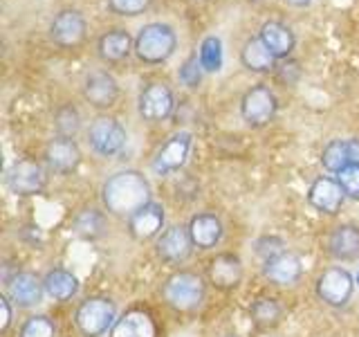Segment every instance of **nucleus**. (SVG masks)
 I'll return each instance as SVG.
<instances>
[{
  "label": "nucleus",
  "instance_id": "b1692460",
  "mask_svg": "<svg viewBox=\"0 0 359 337\" xmlns=\"http://www.w3.org/2000/svg\"><path fill=\"white\" fill-rule=\"evenodd\" d=\"M241 63H243V67H247V70L256 72V74H267V72L276 70L274 54L265 48L263 41L258 37L245 41L243 50H241Z\"/></svg>",
  "mask_w": 359,
  "mask_h": 337
},
{
  "label": "nucleus",
  "instance_id": "dca6fc26",
  "mask_svg": "<svg viewBox=\"0 0 359 337\" xmlns=\"http://www.w3.org/2000/svg\"><path fill=\"white\" fill-rule=\"evenodd\" d=\"M164 227V207L160 202H149L128 218V232L135 241H151Z\"/></svg>",
  "mask_w": 359,
  "mask_h": 337
},
{
  "label": "nucleus",
  "instance_id": "7c9ffc66",
  "mask_svg": "<svg viewBox=\"0 0 359 337\" xmlns=\"http://www.w3.org/2000/svg\"><path fill=\"white\" fill-rule=\"evenodd\" d=\"M54 128L59 138H74L79 128H81V115H79V110L70 104L61 106L54 112Z\"/></svg>",
  "mask_w": 359,
  "mask_h": 337
},
{
  "label": "nucleus",
  "instance_id": "0eeeda50",
  "mask_svg": "<svg viewBox=\"0 0 359 337\" xmlns=\"http://www.w3.org/2000/svg\"><path fill=\"white\" fill-rule=\"evenodd\" d=\"M5 185L14 196L20 198L39 196L48 187V171L36 160H18L7 171Z\"/></svg>",
  "mask_w": 359,
  "mask_h": 337
},
{
  "label": "nucleus",
  "instance_id": "5701e85b",
  "mask_svg": "<svg viewBox=\"0 0 359 337\" xmlns=\"http://www.w3.org/2000/svg\"><path fill=\"white\" fill-rule=\"evenodd\" d=\"M189 236L200 250H211L222 239V223L213 213H198L189 220Z\"/></svg>",
  "mask_w": 359,
  "mask_h": 337
},
{
  "label": "nucleus",
  "instance_id": "393cba45",
  "mask_svg": "<svg viewBox=\"0 0 359 337\" xmlns=\"http://www.w3.org/2000/svg\"><path fill=\"white\" fill-rule=\"evenodd\" d=\"M328 252L337 261H355V258H359V227L339 225L328 239Z\"/></svg>",
  "mask_w": 359,
  "mask_h": 337
},
{
  "label": "nucleus",
  "instance_id": "4c0bfd02",
  "mask_svg": "<svg viewBox=\"0 0 359 337\" xmlns=\"http://www.w3.org/2000/svg\"><path fill=\"white\" fill-rule=\"evenodd\" d=\"M348 155L351 164H359V140H348Z\"/></svg>",
  "mask_w": 359,
  "mask_h": 337
},
{
  "label": "nucleus",
  "instance_id": "c756f323",
  "mask_svg": "<svg viewBox=\"0 0 359 337\" xmlns=\"http://www.w3.org/2000/svg\"><path fill=\"white\" fill-rule=\"evenodd\" d=\"M321 164L325 171L339 173L341 168L351 166V155H348V140H332L321 153Z\"/></svg>",
  "mask_w": 359,
  "mask_h": 337
},
{
  "label": "nucleus",
  "instance_id": "e433bc0d",
  "mask_svg": "<svg viewBox=\"0 0 359 337\" xmlns=\"http://www.w3.org/2000/svg\"><path fill=\"white\" fill-rule=\"evenodd\" d=\"M0 310H3V322H0V331H7L11 324V306L9 297H0Z\"/></svg>",
  "mask_w": 359,
  "mask_h": 337
},
{
  "label": "nucleus",
  "instance_id": "a878e982",
  "mask_svg": "<svg viewBox=\"0 0 359 337\" xmlns=\"http://www.w3.org/2000/svg\"><path fill=\"white\" fill-rule=\"evenodd\" d=\"M43 288L45 295H50L56 301H70L79 292V279L63 267H54L45 275Z\"/></svg>",
  "mask_w": 359,
  "mask_h": 337
},
{
  "label": "nucleus",
  "instance_id": "bb28decb",
  "mask_svg": "<svg viewBox=\"0 0 359 337\" xmlns=\"http://www.w3.org/2000/svg\"><path fill=\"white\" fill-rule=\"evenodd\" d=\"M72 230L81 236V239H88V241H95L99 236H104V232H106L104 211H99L95 207L81 209L72 220Z\"/></svg>",
  "mask_w": 359,
  "mask_h": 337
},
{
  "label": "nucleus",
  "instance_id": "f257e3e1",
  "mask_svg": "<svg viewBox=\"0 0 359 337\" xmlns=\"http://www.w3.org/2000/svg\"><path fill=\"white\" fill-rule=\"evenodd\" d=\"M101 200L110 213L130 218L135 211L151 202V185L144 173L135 171V168L117 171L101 187Z\"/></svg>",
  "mask_w": 359,
  "mask_h": 337
},
{
  "label": "nucleus",
  "instance_id": "c9c22d12",
  "mask_svg": "<svg viewBox=\"0 0 359 337\" xmlns=\"http://www.w3.org/2000/svg\"><path fill=\"white\" fill-rule=\"evenodd\" d=\"M283 241L276 239V236H265V239H261L256 243V254L263 256L265 261H269V258H274L278 254H283Z\"/></svg>",
  "mask_w": 359,
  "mask_h": 337
},
{
  "label": "nucleus",
  "instance_id": "2f4dec72",
  "mask_svg": "<svg viewBox=\"0 0 359 337\" xmlns=\"http://www.w3.org/2000/svg\"><path fill=\"white\" fill-rule=\"evenodd\" d=\"M54 333H56L54 324L45 315H34L20 329V337H54Z\"/></svg>",
  "mask_w": 359,
  "mask_h": 337
},
{
  "label": "nucleus",
  "instance_id": "6e6552de",
  "mask_svg": "<svg viewBox=\"0 0 359 337\" xmlns=\"http://www.w3.org/2000/svg\"><path fill=\"white\" fill-rule=\"evenodd\" d=\"M126 128L115 117H97L88 128V144L97 155L112 157L126 146Z\"/></svg>",
  "mask_w": 359,
  "mask_h": 337
},
{
  "label": "nucleus",
  "instance_id": "ea45409f",
  "mask_svg": "<svg viewBox=\"0 0 359 337\" xmlns=\"http://www.w3.org/2000/svg\"><path fill=\"white\" fill-rule=\"evenodd\" d=\"M224 337H238V335H224Z\"/></svg>",
  "mask_w": 359,
  "mask_h": 337
},
{
  "label": "nucleus",
  "instance_id": "4be33fe9",
  "mask_svg": "<svg viewBox=\"0 0 359 337\" xmlns=\"http://www.w3.org/2000/svg\"><path fill=\"white\" fill-rule=\"evenodd\" d=\"M301 272H303L301 258L292 252H283L274 258H269V261H265V265H263V275L276 286L297 284L301 279Z\"/></svg>",
  "mask_w": 359,
  "mask_h": 337
},
{
  "label": "nucleus",
  "instance_id": "39448f33",
  "mask_svg": "<svg viewBox=\"0 0 359 337\" xmlns=\"http://www.w3.org/2000/svg\"><path fill=\"white\" fill-rule=\"evenodd\" d=\"M278 99L272 88L267 86H252L241 99V117L247 126L263 128L276 117Z\"/></svg>",
  "mask_w": 359,
  "mask_h": 337
},
{
  "label": "nucleus",
  "instance_id": "cd10ccee",
  "mask_svg": "<svg viewBox=\"0 0 359 337\" xmlns=\"http://www.w3.org/2000/svg\"><path fill=\"white\" fill-rule=\"evenodd\" d=\"M250 317L258 329H272L283 317V308L272 297H258L250 306Z\"/></svg>",
  "mask_w": 359,
  "mask_h": 337
},
{
  "label": "nucleus",
  "instance_id": "ddd939ff",
  "mask_svg": "<svg viewBox=\"0 0 359 337\" xmlns=\"http://www.w3.org/2000/svg\"><path fill=\"white\" fill-rule=\"evenodd\" d=\"M119 97V84L117 79L106 70L90 72L83 81V99L93 108H110L115 106Z\"/></svg>",
  "mask_w": 359,
  "mask_h": 337
},
{
  "label": "nucleus",
  "instance_id": "9d476101",
  "mask_svg": "<svg viewBox=\"0 0 359 337\" xmlns=\"http://www.w3.org/2000/svg\"><path fill=\"white\" fill-rule=\"evenodd\" d=\"M175 110L173 90L162 81H153L142 88L137 97V112L146 121H164Z\"/></svg>",
  "mask_w": 359,
  "mask_h": 337
},
{
  "label": "nucleus",
  "instance_id": "f704fd0d",
  "mask_svg": "<svg viewBox=\"0 0 359 337\" xmlns=\"http://www.w3.org/2000/svg\"><path fill=\"white\" fill-rule=\"evenodd\" d=\"M337 180H339V185L348 198L359 200V164H351L341 168V171L337 173Z\"/></svg>",
  "mask_w": 359,
  "mask_h": 337
},
{
  "label": "nucleus",
  "instance_id": "4468645a",
  "mask_svg": "<svg viewBox=\"0 0 359 337\" xmlns=\"http://www.w3.org/2000/svg\"><path fill=\"white\" fill-rule=\"evenodd\" d=\"M346 194L337 178L321 176L308 189V202L321 213H337L341 209Z\"/></svg>",
  "mask_w": 359,
  "mask_h": 337
},
{
  "label": "nucleus",
  "instance_id": "412c9836",
  "mask_svg": "<svg viewBox=\"0 0 359 337\" xmlns=\"http://www.w3.org/2000/svg\"><path fill=\"white\" fill-rule=\"evenodd\" d=\"M209 281L220 290H231L243 281V261L236 254H218L209 263Z\"/></svg>",
  "mask_w": 359,
  "mask_h": 337
},
{
  "label": "nucleus",
  "instance_id": "f3484780",
  "mask_svg": "<svg viewBox=\"0 0 359 337\" xmlns=\"http://www.w3.org/2000/svg\"><path fill=\"white\" fill-rule=\"evenodd\" d=\"M258 39L263 41V45L274 54V59H287V56L294 52L297 48V37L285 22L280 20H265L258 32Z\"/></svg>",
  "mask_w": 359,
  "mask_h": 337
},
{
  "label": "nucleus",
  "instance_id": "c85d7f7f",
  "mask_svg": "<svg viewBox=\"0 0 359 337\" xmlns=\"http://www.w3.org/2000/svg\"><path fill=\"white\" fill-rule=\"evenodd\" d=\"M198 59L205 72H220L222 63H224V52H222V41L216 34H209V37L202 39L200 48H198Z\"/></svg>",
  "mask_w": 359,
  "mask_h": 337
},
{
  "label": "nucleus",
  "instance_id": "473e14b6",
  "mask_svg": "<svg viewBox=\"0 0 359 337\" xmlns=\"http://www.w3.org/2000/svg\"><path fill=\"white\" fill-rule=\"evenodd\" d=\"M108 9L117 16H140L153 5V0H106Z\"/></svg>",
  "mask_w": 359,
  "mask_h": 337
},
{
  "label": "nucleus",
  "instance_id": "a211bd4d",
  "mask_svg": "<svg viewBox=\"0 0 359 337\" xmlns=\"http://www.w3.org/2000/svg\"><path fill=\"white\" fill-rule=\"evenodd\" d=\"M110 337H157V326L151 312L130 308L110 329Z\"/></svg>",
  "mask_w": 359,
  "mask_h": 337
},
{
  "label": "nucleus",
  "instance_id": "a19ab883",
  "mask_svg": "<svg viewBox=\"0 0 359 337\" xmlns=\"http://www.w3.org/2000/svg\"><path fill=\"white\" fill-rule=\"evenodd\" d=\"M357 286H359V275H357Z\"/></svg>",
  "mask_w": 359,
  "mask_h": 337
},
{
  "label": "nucleus",
  "instance_id": "20e7f679",
  "mask_svg": "<svg viewBox=\"0 0 359 337\" xmlns=\"http://www.w3.org/2000/svg\"><path fill=\"white\" fill-rule=\"evenodd\" d=\"M115 303L108 297H88L76 308L74 322L76 329L83 333V337H101L108 333V329L115 326Z\"/></svg>",
  "mask_w": 359,
  "mask_h": 337
},
{
  "label": "nucleus",
  "instance_id": "2eb2a0df",
  "mask_svg": "<svg viewBox=\"0 0 359 337\" xmlns=\"http://www.w3.org/2000/svg\"><path fill=\"white\" fill-rule=\"evenodd\" d=\"M191 247H194V241H191L189 230L173 225V227H168L160 239H157L155 252L166 263H182L191 256Z\"/></svg>",
  "mask_w": 359,
  "mask_h": 337
},
{
  "label": "nucleus",
  "instance_id": "f03ea898",
  "mask_svg": "<svg viewBox=\"0 0 359 337\" xmlns=\"http://www.w3.org/2000/svg\"><path fill=\"white\" fill-rule=\"evenodd\" d=\"M177 50V34L168 22H146L135 37V56L146 65H160Z\"/></svg>",
  "mask_w": 359,
  "mask_h": 337
},
{
  "label": "nucleus",
  "instance_id": "72a5a7b5",
  "mask_svg": "<svg viewBox=\"0 0 359 337\" xmlns=\"http://www.w3.org/2000/svg\"><path fill=\"white\" fill-rule=\"evenodd\" d=\"M202 65H200V59H198V52L196 54H191L189 59L182 63V67H180V81H182L187 88H198L200 81H202Z\"/></svg>",
  "mask_w": 359,
  "mask_h": 337
},
{
  "label": "nucleus",
  "instance_id": "423d86ee",
  "mask_svg": "<svg viewBox=\"0 0 359 337\" xmlns=\"http://www.w3.org/2000/svg\"><path fill=\"white\" fill-rule=\"evenodd\" d=\"M48 37L56 48H63V50L79 48L88 37V20L79 9H72V7L61 9L59 14L50 20Z\"/></svg>",
  "mask_w": 359,
  "mask_h": 337
},
{
  "label": "nucleus",
  "instance_id": "6ab92c4d",
  "mask_svg": "<svg viewBox=\"0 0 359 337\" xmlns=\"http://www.w3.org/2000/svg\"><path fill=\"white\" fill-rule=\"evenodd\" d=\"M130 52H135V39L121 27L108 29L106 34H101L97 41V54L104 63H119L126 59Z\"/></svg>",
  "mask_w": 359,
  "mask_h": 337
},
{
  "label": "nucleus",
  "instance_id": "f8f14e48",
  "mask_svg": "<svg viewBox=\"0 0 359 337\" xmlns=\"http://www.w3.org/2000/svg\"><path fill=\"white\" fill-rule=\"evenodd\" d=\"M45 162H48V168L54 173L67 176L79 168L81 164V149L74 142V138H56L45 146Z\"/></svg>",
  "mask_w": 359,
  "mask_h": 337
},
{
  "label": "nucleus",
  "instance_id": "aec40b11",
  "mask_svg": "<svg viewBox=\"0 0 359 337\" xmlns=\"http://www.w3.org/2000/svg\"><path fill=\"white\" fill-rule=\"evenodd\" d=\"M9 299L20 308H32L43 299V281L32 272H16L7 284Z\"/></svg>",
  "mask_w": 359,
  "mask_h": 337
},
{
  "label": "nucleus",
  "instance_id": "9b49d317",
  "mask_svg": "<svg viewBox=\"0 0 359 337\" xmlns=\"http://www.w3.org/2000/svg\"><path fill=\"white\" fill-rule=\"evenodd\" d=\"M353 290H355V279L344 267H328L317 279L319 299L334 308L348 303V299L353 297Z\"/></svg>",
  "mask_w": 359,
  "mask_h": 337
},
{
  "label": "nucleus",
  "instance_id": "1a4fd4ad",
  "mask_svg": "<svg viewBox=\"0 0 359 337\" xmlns=\"http://www.w3.org/2000/svg\"><path fill=\"white\" fill-rule=\"evenodd\" d=\"M191 146H194V135H191L189 131L173 133L171 138L160 146V151L155 153L153 162H151L153 173L155 176H168V173L180 171V168H182L189 160Z\"/></svg>",
  "mask_w": 359,
  "mask_h": 337
},
{
  "label": "nucleus",
  "instance_id": "7ed1b4c3",
  "mask_svg": "<svg viewBox=\"0 0 359 337\" xmlns=\"http://www.w3.org/2000/svg\"><path fill=\"white\" fill-rule=\"evenodd\" d=\"M164 299L177 312H191L202 306L207 295L205 281L196 272H175L164 284Z\"/></svg>",
  "mask_w": 359,
  "mask_h": 337
},
{
  "label": "nucleus",
  "instance_id": "58836bf2",
  "mask_svg": "<svg viewBox=\"0 0 359 337\" xmlns=\"http://www.w3.org/2000/svg\"><path fill=\"white\" fill-rule=\"evenodd\" d=\"M285 5H290V7H297V9H303V7H308V5H312V0H283Z\"/></svg>",
  "mask_w": 359,
  "mask_h": 337
}]
</instances>
